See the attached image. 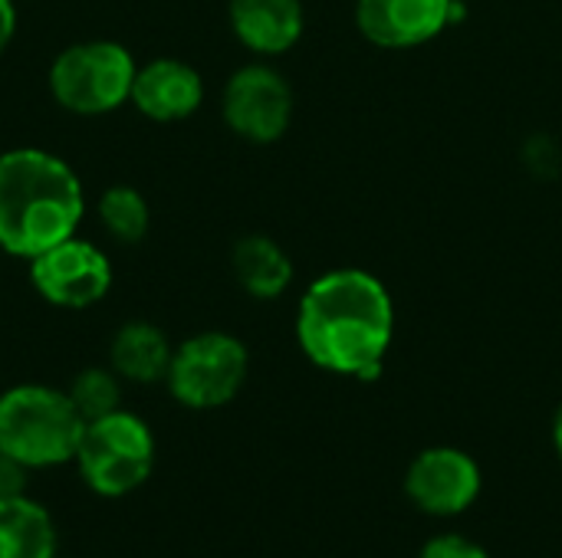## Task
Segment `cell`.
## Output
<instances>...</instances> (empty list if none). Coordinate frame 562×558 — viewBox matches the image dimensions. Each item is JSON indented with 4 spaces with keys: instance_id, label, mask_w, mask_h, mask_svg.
<instances>
[{
    "instance_id": "1",
    "label": "cell",
    "mask_w": 562,
    "mask_h": 558,
    "mask_svg": "<svg viewBox=\"0 0 562 558\" xmlns=\"http://www.w3.org/2000/svg\"><path fill=\"white\" fill-rule=\"evenodd\" d=\"M395 335L392 296L366 270H333L310 283L296 312V339L313 365L372 382Z\"/></svg>"
},
{
    "instance_id": "2",
    "label": "cell",
    "mask_w": 562,
    "mask_h": 558,
    "mask_svg": "<svg viewBox=\"0 0 562 558\" xmlns=\"http://www.w3.org/2000/svg\"><path fill=\"white\" fill-rule=\"evenodd\" d=\"M86 214L79 174L43 148L0 155V250L33 260L69 240Z\"/></svg>"
},
{
    "instance_id": "3",
    "label": "cell",
    "mask_w": 562,
    "mask_h": 558,
    "mask_svg": "<svg viewBox=\"0 0 562 558\" xmlns=\"http://www.w3.org/2000/svg\"><path fill=\"white\" fill-rule=\"evenodd\" d=\"M82 428V414L59 388L26 382L0 395V454L33 474L72 464Z\"/></svg>"
},
{
    "instance_id": "4",
    "label": "cell",
    "mask_w": 562,
    "mask_h": 558,
    "mask_svg": "<svg viewBox=\"0 0 562 558\" xmlns=\"http://www.w3.org/2000/svg\"><path fill=\"white\" fill-rule=\"evenodd\" d=\"M155 434L148 421L119 408L105 418L86 421L76 447V474L99 500H125L155 474Z\"/></svg>"
},
{
    "instance_id": "5",
    "label": "cell",
    "mask_w": 562,
    "mask_h": 558,
    "mask_svg": "<svg viewBox=\"0 0 562 558\" xmlns=\"http://www.w3.org/2000/svg\"><path fill=\"white\" fill-rule=\"evenodd\" d=\"M135 59L115 39L66 46L49 66V92L72 115H109L132 99Z\"/></svg>"
},
{
    "instance_id": "6",
    "label": "cell",
    "mask_w": 562,
    "mask_h": 558,
    "mask_svg": "<svg viewBox=\"0 0 562 558\" xmlns=\"http://www.w3.org/2000/svg\"><path fill=\"white\" fill-rule=\"evenodd\" d=\"M247 349L227 332H198L175 345L165 385L181 408L214 411L231 405L247 382Z\"/></svg>"
},
{
    "instance_id": "7",
    "label": "cell",
    "mask_w": 562,
    "mask_h": 558,
    "mask_svg": "<svg viewBox=\"0 0 562 558\" xmlns=\"http://www.w3.org/2000/svg\"><path fill=\"white\" fill-rule=\"evenodd\" d=\"M30 263V283L49 306L59 309H89L102 303L112 289V263L109 257L82 237H69Z\"/></svg>"
},
{
    "instance_id": "8",
    "label": "cell",
    "mask_w": 562,
    "mask_h": 558,
    "mask_svg": "<svg viewBox=\"0 0 562 558\" xmlns=\"http://www.w3.org/2000/svg\"><path fill=\"white\" fill-rule=\"evenodd\" d=\"M224 122L234 135L254 145H270L286 135L293 118V92L286 79L270 66H244L237 69L221 99Z\"/></svg>"
},
{
    "instance_id": "9",
    "label": "cell",
    "mask_w": 562,
    "mask_h": 558,
    "mask_svg": "<svg viewBox=\"0 0 562 558\" xmlns=\"http://www.w3.org/2000/svg\"><path fill=\"white\" fill-rule=\"evenodd\" d=\"M484 477L471 454L458 447L422 451L405 474V497L428 516H458L481 497Z\"/></svg>"
},
{
    "instance_id": "10",
    "label": "cell",
    "mask_w": 562,
    "mask_h": 558,
    "mask_svg": "<svg viewBox=\"0 0 562 558\" xmlns=\"http://www.w3.org/2000/svg\"><path fill=\"white\" fill-rule=\"evenodd\" d=\"M454 20V0H359L356 23L366 39L385 49H408L435 39Z\"/></svg>"
},
{
    "instance_id": "11",
    "label": "cell",
    "mask_w": 562,
    "mask_h": 558,
    "mask_svg": "<svg viewBox=\"0 0 562 558\" xmlns=\"http://www.w3.org/2000/svg\"><path fill=\"white\" fill-rule=\"evenodd\" d=\"M128 102L151 122H181L201 109L204 79L194 66L161 56L135 69Z\"/></svg>"
},
{
    "instance_id": "12",
    "label": "cell",
    "mask_w": 562,
    "mask_h": 558,
    "mask_svg": "<svg viewBox=\"0 0 562 558\" xmlns=\"http://www.w3.org/2000/svg\"><path fill=\"white\" fill-rule=\"evenodd\" d=\"M227 13L234 36L263 56L286 53L303 33L300 0H231Z\"/></svg>"
},
{
    "instance_id": "13",
    "label": "cell",
    "mask_w": 562,
    "mask_h": 558,
    "mask_svg": "<svg viewBox=\"0 0 562 558\" xmlns=\"http://www.w3.org/2000/svg\"><path fill=\"white\" fill-rule=\"evenodd\" d=\"M171 355H175V345L168 342V335L158 326L142 322V319L119 326L109 345V365L128 385L165 382Z\"/></svg>"
},
{
    "instance_id": "14",
    "label": "cell",
    "mask_w": 562,
    "mask_h": 558,
    "mask_svg": "<svg viewBox=\"0 0 562 558\" xmlns=\"http://www.w3.org/2000/svg\"><path fill=\"white\" fill-rule=\"evenodd\" d=\"M56 549V520L40 500L30 493L0 500V558H53Z\"/></svg>"
},
{
    "instance_id": "15",
    "label": "cell",
    "mask_w": 562,
    "mask_h": 558,
    "mask_svg": "<svg viewBox=\"0 0 562 558\" xmlns=\"http://www.w3.org/2000/svg\"><path fill=\"white\" fill-rule=\"evenodd\" d=\"M234 276L254 299H277L293 280V263L270 237H244L234 247Z\"/></svg>"
},
{
    "instance_id": "16",
    "label": "cell",
    "mask_w": 562,
    "mask_h": 558,
    "mask_svg": "<svg viewBox=\"0 0 562 558\" xmlns=\"http://www.w3.org/2000/svg\"><path fill=\"white\" fill-rule=\"evenodd\" d=\"M95 214H99V224L105 227V234L119 243H138L151 224L148 201L142 197V191H135L128 184H112L99 197Z\"/></svg>"
},
{
    "instance_id": "17",
    "label": "cell",
    "mask_w": 562,
    "mask_h": 558,
    "mask_svg": "<svg viewBox=\"0 0 562 558\" xmlns=\"http://www.w3.org/2000/svg\"><path fill=\"white\" fill-rule=\"evenodd\" d=\"M122 385L125 382L112 372V365L109 368L92 365V368H82L69 382L66 395L76 405V411L82 414V421H95V418H105L122 408Z\"/></svg>"
},
{
    "instance_id": "18",
    "label": "cell",
    "mask_w": 562,
    "mask_h": 558,
    "mask_svg": "<svg viewBox=\"0 0 562 558\" xmlns=\"http://www.w3.org/2000/svg\"><path fill=\"white\" fill-rule=\"evenodd\" d=\"M418 558H491V553L484 546H477L474 539L468 536H458V533H445V536H435L422 546Z\"/></svg>"
},
{
    "instance_id": "19",
    "label": "cell",
    "mask_w": 562,
    "mask_h": 558,
    "mask_svg": "<svg viewBox=\"0 0 562 558\" xmlns=\"http://www.w3.org/2000/svg\"><path fill=\"white\" fill-rule=\"evenodd\" d=\"M30 474L33 470H26L20 460L0 454V500L3 497H23L26 487H30Z\"/></svg>"
},
{
    "instance_id": "20",
    "label": "cell",
    "mask_w": 562,
    "mask_h": 558,
    "mask_svg": "<svg viewBox=\"0 0 562 558\" xmlns=\"http://www.w3.org/2000/svg\"><path fill=\"white\" fill-rule=\"evenodd\" d=\"M13 30H16V7L13 0H0V56L13 39Z\"/></svg>"
},
{
    "instance_id": "21",
    "label": "cell",
    "mask_w": 562,
    "mask_h": 558,
    "mask_svg": "<svg viewBox=\"0 0 562 558\" xmlns=\"http://www.w3.org/2000/svg\"><path fill=\"white\" fill-rule=\"evenodd\" d=\"M553 447H557V454H560L562 460V405L560 411H557V418H553Z\"/></svg>"
},
{
    "instance_id": "22",
    "label": "cell",
    "mask_w": 562,
    "mask_h": 558,
    "mask_svg": "<svg viewBox=\"0 0 562 558\" xmlns=\"http://www.w3.org/2000/svg\"><path fill=\"white\" fill-rule=\"evenodd\" d=\"M53 558H69V556H53Z\"/></svg>"
}]
</instances>
